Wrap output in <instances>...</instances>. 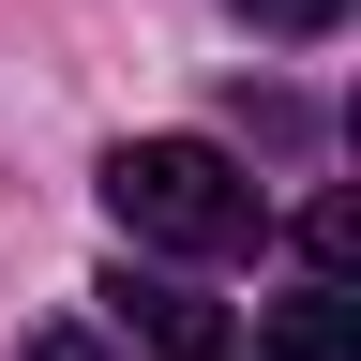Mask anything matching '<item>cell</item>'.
<instances>
[{
  "mask_svg": "<svg viewBox=\"0 0 361 361\" xmlns=\"http://www.w3.org/2000/svg\"><path fill=\"white\" fill-rule=\"evenodd\" d=\"M106 211L135 226V241L166 256H241L256 241V180L211 151V135H135V151L106 166Z\"/></svg>",
  "mask_w": 361,
  "mask_h": 361,
  "instance_id": "cell-1",
  "label": "cell"
},
{
  "mask_svg": "<svg viewBox=\"0 0 361 361\" xmlns=\"http://www.w3.org/2000/svg\"><path fill=\"white\" fill-rule=\"evenodd\" d=\"M256 346H271V361H361V286H301V301H271Z\"/></svg>",
  "mask_w": 361,
  "mask_h": 361,
  "instance_id": "cell-2",
  "label": "cell"
},
{
  "mask_svg": "<svg viewBox=\"0 0 361 361\" xmlns=\"http://www.w3.org/2000/svg\"><path fill=\"white\" fill-rule=\"evenodd\" d=\"M135 331H151V361H241V331H226L196 286H135Z\"/></svg>",
  "mask_w": 361,
  "mask_h": 361,
  "instance_id": "cell-3",
  "label": "cell"
},
{
  "mask_svg": "<svg viewBox=\"0 0 361 361\" xmlns=\"http://www.w3.org/2000/svg\"><path fill=\"white\" fill-rule=\"evenodd\" d=\"M301 256H316V286H361V196H316L301 211Z\"/></svg>",
  "mask_w": 361,
  "mask_h": 361,
  "instance_id": "cell-4",
  "label": "cell"
},
{
  "mask_svg": "<svg viewBox=\"0 0 361 361\" xmlns=\"http://www.w3.org/2000/svg\"><path fill=\"white\" fill-rule=\"evenodd\" d=\"M241 16H256V30H331L346 0H241Z\"/></svg>",
  "mask_w": 361,
  "mask_h": 361,
  "instance_id": "cell-5",
  "label": "cell"
},
{
  "mask_svg": "<svg viewBox=\"0 0 361 361\" xmlns=\"http://www.w3.org/2000/svg\"><path fill=\"white\" fill-rule=\"evenodd\" d=\"M30 361H121L106 331H30Z\"/></svg>",
  "mask_w": 361,
  "mask_h": 361,
  "instance_id": "cell-6",
  "label": "cell"
},
{
  "mask_svg": "<svg viewBox=\"0 0 361 361\" xmlns=\"http://www.w3.org/2000/svg\"><path fill=\"white\" fill-rule=\"evenodd\" d=\"M346 135H361V106H346Z\"/></svg>",
  "mask_w": 361,
  "mask_h": 361,
  "instance_id": "cell-7",
  "label": "cell"
}]
</instances>
